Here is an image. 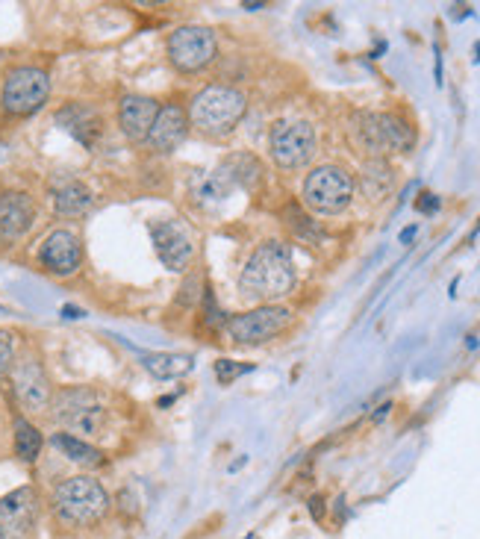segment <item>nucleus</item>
<instances>
[{
  "label": "nucleus",
  "instance_id": "f257e3e1",
  "mask_svg": "<svg viewBox=\"0 0 480 539\" xmlns=\"http://www.w3.org/2000/svg\"><path fill=\"white\" fill-rule=\"evenodd\" d=\"M295 280L292 251L283 242H263L239 274V289L254 301L274 304L295 289Z\"/></svg>",
  "mask_w": 480,
  "mask_h": 539
},
{
  "label": "nucleus",
  "instance_id": "f03ea898",
  "mask_svg": "<svg viewBox=\"0 0 480 539\" xmlns=\"http://www.w3.org/2000/svg\"><path fill=\"white\" fill-rule=\"evenodd\" d=\"M248 112V98L236 86L213 83L201 89L189 104V127H195L207 139L230 136Z\"/></svg>",
  "mask_w": 480,
  "mask_h": 539
},
{
  "label": "nucleus",
  "instance_id": "7ed1b4c3",
  "mask_svg": "<svg viewBox=\"0 0 480 539\" xmlns=\"http://www.w3.org/2000/svg\"><path fill=\"white\" fill-rule=\"evenodd\" d=\"M54 510L65 525H95L109 510V495L95 478H68L56 486Z\"/></svg>",
  "mask_w": 480,
  "mask_h": 539
},
{
  "label": "nucleus",
  "instance_id": "20e7f679",
  "mask_svg": "<svg viewBox=\"0 0 480 539\" xmlns=\"http://www.w3.org/2000/svg\"><path fill=\"white\" fill-rule=\"evenodd\" d=\"M357 145L369 151L372 157L386 154H404L413 148V130L389 112H357L351 127Z\"/></svg>",
  "mask_w": 480,
  "mask_h": 539
},
{
  "label": "nucleus",
  "instance_id": "39448f33",
  "mask_svg": "<svg viewBox=\"0 0 480 539\" xmlns=\"http://www.w3.org/2000/svg\"><path fill=\"white\" fill-rule=\"evenodd\" d=\"M304 204L319 216H339L354 201V177L342 165H319L304 180Z\"/></svg>",
  "mask_w": 480,
  "mask_h": 539
},
{
  "label": "nucleus",
  "instance_id": "423d86ee",
  "mask_svg": "<svg viewBox=\"0 0 480 539\" xmlns=\"http://www.w3.org/2000/svg\"><path fill=\"white\" fill-rule=\"evenodd\" d=\"M54 416L68 433L80 436H98L107 425V407L104 401L86 389V386H71L54 395Z\"/></svg>",
  "mask_w": 480,
  "mask_h": 539
},
{
  "label": "nucleus",
  "instance_id": "0eeeda50",
  "mask_svg": "<svg viewBox=\"0 0 480 539\" xmlns=\"http://www.w3.org/2000/svg\"><path fill=\"white\" fill-rule=\"evenodd\" d=\"M271 160L286 171H298L316 157V130L307 121H277L268 136Z\"/></svg>",
  "mask_w": 480,
  "mask_h": 539
},
{
  "label": "nucleus",
  "instance_id": "6e6552de",
  "mask_svg": "<svg viewBox=\"0 0 480 539\" xmlns=\"http://www.w3.org/2000/svg\"><path fill=\"white\" fill-rule=\"evenodd\" d=\"M48 95H51V77L42 68L21 65L6 74L0 104L12 115H30V112L45 107Z\"/></svg>",
  "mask_w": 480,
  "mask_h": 539
},
{
  "label": "nucleus",
  "instance_id": "1a4fd4ad",
  "mask_svg": "<svg viewBox=\"0 0 480 539\" xmlns=\"http://www.w3.org/2000/svg\"><path fill=\"white\" fill-rule=\"evenodd\" d=\"M215 54H218V42H215L213 30L207 27H177L168 36V59L183 74L204 71Z\"/></svg>",
  "mask_w": 480,
  "mask_h": 539
},
{
  "label": "nucleus",
  "instance_id": "9d476101",
  "mask_svg": "<svg viewBox=\"0 0 480 539\" xmlns=\"http://www.w3.org/2000/svg\"><path fill=\"white\" fill-rule=\"evenodd\" d=\"M292 319V313L280 304H263L257 310H248V313H239L227 322V330L236 342L242 345H260L274 339L286 324Z\"/></svg>",
  "mask_w": 480,
  "mask_h": 539
},
{
  "label": "nucleus",
  "instance_id": "9b49d317",
  "mask_svg": "<svg viewBox=\"0 0 480 539\" xmlns=\"http://www.w3.org/2000/svg\"><path fill=\"white\" fill-rule=\"evenodd\" d=\"M39 504L36 492L30 486H21L0 498V537L3 539H27L36 528Z\"/></svg>",
  "mask_w": 480,
  "mask_h": 539
},
{
  "label": "nucleus",
  "instance_id": "f8f14e48",
  "mask_svg": "<svg viewBox=\"0 0 480 539\" xmlns=\"http://www.w3.org/2000/svg\"><path fill=\"white\" fill-rule=\"evenodd\" d=\"M151 239H154L157 257H160L165 269H189V263H192V257H195V245H192L189 230H186L180 221H174V218L157 221V224L151 227Z\"/></svg>",
  "mask_w": 480,
  "mask_h": 539
},
{
  "label": "nucleus",
  "instance_id": "ddd939ff",
  "mask_svg": "<svg viewBox=\"0 0 480 539\" xmlns=\"http://www.w3.org/2000/svg\"><path fill=\"white\" fill-rule=\"evenodd\" d=\"M12 389H15V398L24 410L30 413H39V410H48L51 401H54V392H51V383L45 378L42 366L36 360H21L15 363L12 369Z\"/></svg>",
  "mask_w": 480,
  "mask_h": 539
},
{
  "label": "nucleus",
  "instance_id": "4468645a",
  "mask_svg": "<svg viewBox=\"0 0 480 539\" xmlns=\"http://www.w3.org/2000/svg\"><path fill=\"white\" fill-rule=\"evenodd\" d=\"M157 115H160V101L148 95H124L118 104V124L130 142H148Z\"/></svg>",
  "mask_w": 480,
  "mask_h": 539
},
{
  "label": "nucleus",
  "instance_id": "2eb2a0df",
  "mask_svg": "<svg viewBox=\"0 0 480 539\" xmlns=\"http://www.w3.org/2000/svg\"><path fill=\"white\" fill-rule=\"evenodd\" d=\"M39 260L48 271H54L59 277H68L80 269V260H83V248H80V239L71 233V230H56L51 233L42 248H39Z\"/></svg>",
  "mask_w": 480,
  "mask_h": 539
},
{
  "label": "nucleus",
  "instance_id": "dca6fc26",
  "mask_svg": "<svg viewBox=\"0 0 480 539\" xmlns=\"http://www.w3.org/2000/svg\"><path fill=\"white\" fill-rule=\"evenodd\" d=\"M189 133V115L180 104H165L160 107V115L148 133V145L157 151V154H171L174 148H180V142L186 139Z\"/></svg>",
  "mask_w": 480,
  "mask_h": 539
},
{
  "label": "nucleus",
  "instance_id": "f3484780",
  "mask_svg": "<svg viewBox=\"0 0 480 539\" xmlns=\"http://www.w3.org/2000/svg\"><path fill=\"white\" fill-rule=\"evenodd\" d=\"M36 218V207L24 192H6L0 195V239L15 242L21 239Z\"/></svg>",
  "mask_w": 480,
  "mask_h": 539
},
{
  "label": "nucleus",
  "instance_id": "a211bd4d",
  "mask_svg": "<svg viewBox=\"0 0 480 539\" xmlns=\"http://www.w3.org/2000/svg\"><path fill=\"white\" fill-rule=\"evenodd\" d=\"M56 121L83 145H95V139L101 136V115L86 104H68L56 112Z\"/></svg>",
  "mask_w": 480,
  "mask_h": 539
},
{
  "label": "nucleus",
  "instance_id": "6ab92c4d",
  "mask_svg": "<svg viewBox=\"0 0 480 539\" xmlns=\"http://www.w3.org/2000/svg\"><path fill=\"white\" fill-rule=\"evenodd\" d=\"M230 195H233V183H230L221 171L195 174L192 183H189V198H192L201 210H215V207H221Z\"/></svg>",
  "mask_w": 480,
  "mask_h": 539
},
{
  "label": "nucleus",
  "instance_id": "aec40b11",
  "mask_svg": "<svg viewBox=\"0 0 480 539\" xmlns=\"http://www.w3.org/2000/svg\"><path fill=\"white\" fill-rule=\"evenodd\" d=\"M92 207V192L80 180H62L54 186V210L59 216L77 218Z\"/></svg>",
  "mask_w": 480,
  "mask_h": 539
},
{
  "label": "nucleus",
  "instance_id": "412c9836",
  "mask_svg": "<svg viewBox=\"0 0 480 539\" xmlns=\"http://www.w3.org/2000/svg\"><path fill=\"white\" fill-rule=\"evenodd\" d=\"M221 174L233 183V189L242 186V189H248V192L257 189L260 180H263V168H260V162L254 160L251 154H233L230 160L224 162Z\"/></svg>",
  "mask_w": 480,
  "mask_h": 539
},
{
  "label": "nucleus",
  "instance_id": "4be33fe9",
  "mask_svg": "<svg viewBox=\"0 0 480 539\" xmlns=\"http://www.w3.org/2000/svg\"><path fill=\"white\" fill-rule=\"evenodd\" d=\"M54 445L68 460H74V463H80V466H101V463H104V454H101L98 448H92V445H89L86 439H80V436L56 433Z\"/></svg>",
  "mask_w": 480,
  "mask_h": 539
},
{
  "label": "nucleus",
  "instance_id": "5701e85b",
  "mask_svg": "<svg viewBox=\"0 0 480 539\" xmlns=\"http://www.w3.org/2000/svg\"><path fill=\"white\" fill-rule=\"evenodd\" d=\"M145 369L157 380L183 378L192 372V357L189 354H154V357H145Z\"/></svg>",
  "mask_w": 480,
  "mask_h": 539
},
{
  "label": "nucleus",
  "instance_id": "b1692460",
  "mask_svg": "<svg viewBox=\"0 0 480 539\" xmlns=\"http://www.w3.org/2000/svg\"><path fill=\"white\" fill-rule=\"evenodd\" d=\"M42 451V433L36 431L27 419H15V454L24 463H33Z\"/></svg>",
  "mask_w": 480,
  "mask_h": 539
},
{
  "label": "nucleus",
  "instance_id": "393cba45",
  "mask_svg": "<svg viewBox=\"0 0 480 539\" xmlns=\"http://www.w3.org/2000/svg\"><path fill=\"white\" fill-rule=\"evenodd\" d=\"M289 224L295 227V233H301V236H313V239H319V227L310 221V218L304 216L298 207H289Z\"/></svg>",
  "mask_w": 480,
  "mask_h": 539
},
{
  "label": "nucleus",
  "instance_id": "a878e982",
  "mask_svg": "<svg viewBox=\"0 0 480 539\" xmlns=\"http://www.w3.org/2000/svg\"><path fill=\"white\" fill-rule=\"evenodd\" d=\"M12 360H15V339L9 330H0V375L12 369Z\"/></svg>",
  "mask_w": 480,
  "mask_h": 539
},
{
  "label": "nucleus",
  "instance_id": "bb28decb",
  "mask_svg": "<svg viewBox=\"0 0 480 539\" xmlns=\"http://www.w3.org/2000/svg\"><path fill=\"white\" fill-rule=\"evenodd\" d=\"M242 372H248V366H236V363H230V360H218L215 363V375H218V380H230L236 378V375H242Z\"/></svg>",
  "mask_w": 480,
  "mask_h": 539
},
{
  "label": "nucleus",
  "instance_id": "cd10ccee",
  "mask_svg": "<svg viewBox=\"0 0 480 539\" xmlns=\"http://www.w3.org/2000/svg\"><path fill=\"white\" fill-rule=\"evenodd\" d=\"M419 210H422V213H427V216H430V213H436V210H439V198H436V195H422V201H419Z\"/></svg>",
  "mask_w": 480,
  "mask_h": 539
}]
</instances>
